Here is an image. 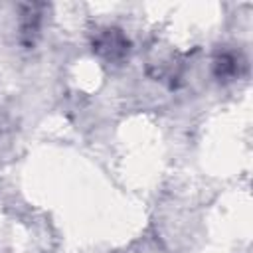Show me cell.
Segmentation results:
<instances>
[{"mask_svg": "<svg viewBox=\"0 0 253 253\" xmlns=\"http://www.w3.org/2000/svg\"><path fill=\"white\" fill-rule=\"evenodd\" d=\"M93 51H97L107 61H121L128 53V40L117 28L101 30L93 40Z\"/></svg>", "mask_w": 253, "mask_h": 253, "instance_id": "1", "label": "cell"}, {"mask_svg": "<svg viewBox=\"0 0 253 253\" xmlns=\"http://www.w3.org/2000/svg\"><path fill=\"white\" fill-rule=\"evenodd\" d=\"M213 71L217 79H233L239 73V57H235L233 53H219L213 61Z\"/></svg>", "mask_w": 253, "mask_h": 253, "instance_id": "2", "label": "cell"}]
</instances>
